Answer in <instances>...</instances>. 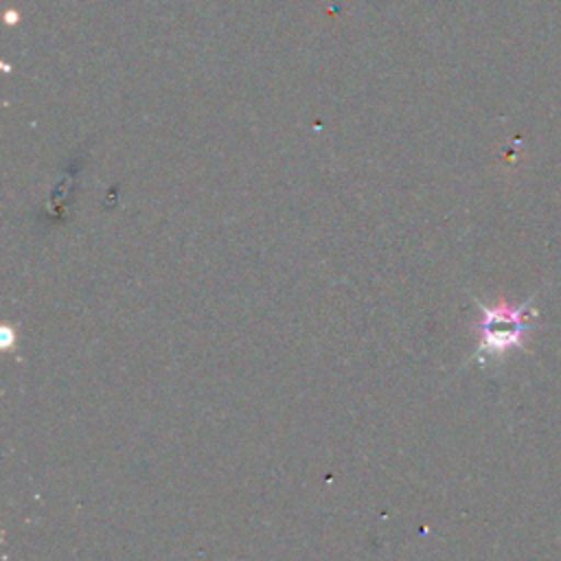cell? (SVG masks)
Masks as SVG:
<instances>
[{"label": "cell", "mask_w": 561, "mask_h": 561, "mask_svg": "<svg viewBox=\"0 0 561 561\" xmlns=\"http://www.w3.org/2000/svg\"><path fill=\"white\" fill-rule=\"evenodd\" d=\"M480 309V320L473 327L478 333V346L473 353V359L484 364L486 359H502L511 351L519 348L526 351V335L535 329L537 311L533 309L535 294L528 296L524 302L513 305L504 298H500L493 305H486L478 298H473Z\"/></svg>", "instance_id": "cell-1"}]
</instances>
